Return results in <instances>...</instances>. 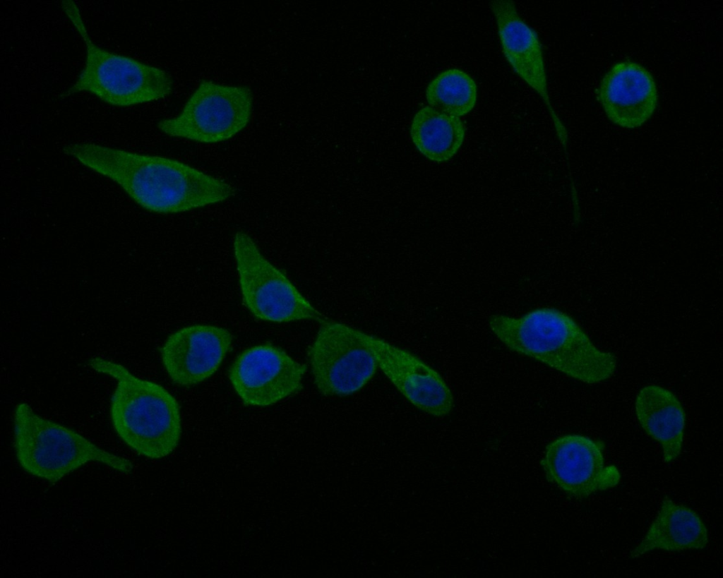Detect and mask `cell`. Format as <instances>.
Masks as SVG:
<instances>
[{"mask_svg": "<svg viewBox=\"0 0 723 578\" xmlns=\"http://www.w3.org/2000/svg\"><path fill=\"white\" fill-rule=\"evenodd\" d=\"M465 132L460 118L429 105L416 113L410 126L411 139L417 149L436 162H446L457 154L464 142Z\"/></svg>", "mask_w": 723, "mask_h": 578, "instance_id": "obj_17", "label": "cell"}, {"mask_svg": "<svg viewBox=\"0 0 723 578\" xmlns=\"http://www.w3.org/2000/svg\"><path fill=\"white\" fill-rule=\"evenodd\" d=\"M635 410L643 429L661 445L664 462L674 461L681 451L686 423L678 398L663 387L647 385L637 395Z\"/></svg>", "mask_w": 723, "mask_h": 578, "instance_id": "obj_15", "label": "cell"}, {"mask_svg": "<svg viewBox=\"0 0 723 578\" xmlns=\"http://www.w3.org/2000/svg\"><path fill=\"white\" fill-rule=\"evenodd\" d=\"M320 323L308 351L314 384L325 396L352 395L374 375L376 361L353 327L326 318Z\"/></svg>", "mask_w": 723, "mask_h": 578, "instance_id": "obj_8", "label": "cell"}, {"mask_svg": "<svg viewBox=\"0 0 723 578\" xmlns=\"http://www.w3.org/2000/svg\"><path fill=\"white\" fill-rule=\"evenodd\" d=\"M488 323L510 350L579 381L598 383L616 370V357L599 349L570 316L558 309L537 308L518 318L493 315Z\"/></svg>", "mask_w": 723, "mask_h": 578, "instance_id": "obj_2", "label": "cell"}, {"mask_svg": "<svg viewBox=\"0 0 723 578\" xmlns=\"http://www.w3.org/2000/svg\"><path fill=\"white\" fill-rule=\"evenodd\" d=\"M13 447L20 467L37 478L56 483L90 462L130 473L132 462L108 452L71 428L47 419L25 402L13 415Z\"/></svg>", "mask_w": 723, "mask_h": 578, "instance_id": "obj_4", "label": "cell"}, {"mask_svg": "<svg viewBox=\"0 0 723 578\" xmlns=\"http://www.w3.org/2000/svg\"><path fill=\"white\" fill-rule=\"evenodd\" d=\"M306 367L272 344L243 351L232 363L228 378L242 402L249 406L275 404L302 388Z\"/></svg>", "mask_w": 723, "mask_h": 578, "instance_id": "obj_10", "label": "cell"}, {"mask_svg": "<svg viewBox=\"0 0 723 578\" xmlns=\"http://www.w3.org/2000/svg\"><path fill=\"white\" fill-rule=\"evenodd\" d=\"M572 197L573 201L575 220L578 222L580 219L579 203L578 200L577 193L573 185L572 186Z\"/></svg>", "mask_w": 723, "mask_h": 578, "instance_id": "obj_19", "label": "cell"}, {"mask_svg": "<svg viewBox=\"0 0 723 578\" xmlns=\"http://www.w3.org/2000/svg\"><path fill=\"white\" fill-rule=\"evenodd\" d=\"M708 543L705 524L691 508L664 499L641 541L631 552L638 558L650 551L702 549Z\"/></svg>", "mask_w": 723, "mask_h": 578, "instance_id": "obj_16", "label": "cell"}, {"mask_svg": "<svg viewBox=\"0 0 723 578\" xmlns=\"http://www.w3.org/2000/svg\"><path fill=\"white\" fill-rule=\"evenodd\" d=\"M429 106L460 118L470 113L477 100V86L465 72L450 68L436 76L426 89Z\"/></svg>", "mask_w": 723, "mask_h": 578, "instance_id": "obj_18", "label": "cell"}, {"mask_svg": "<svg viewBox=\"0 0 723 578\" xmlns=\"http://www.w3.org/2000/svg\"><path fill=\"white\" fill-rule=\"evenodd\" d=\"M374 356L378 368L414 407L434 416L447 415L453 397L441 375L412 353L375 335L353 328Z\"/></svg>", "mask_w": 723, "mask_h": 578, "instance_id": "obj_11", "label": "cell"}, {"mask_svg": "<svg viewBox=\"0 0 723 578\" xmlns=\"http://www.w3.org/2000/svg\"><path fill=\"white\" fill-rule=\"evenodd\" d=\"M491 8L506 61L541 97L552 118L558 138L565 146L566 133L549 100L543 52L537 32L522 20L512 1H494Z\"/></svg>", "mask_w": 723, "mask_h": 578, "instance_id": "obj_13", "label": "cell"}, {"mask_svg": "<svg viewBox=\"0 0 723 578\" xmlns=\"http://www.w3.org/2000/svg\"><path fill=\"white\" fill-rule=\"evenodd\" d=\"M597 94L608 119L625 128L645 123L653 114L658 99L651 73L639 64L627 61L611 68Z\"/></svg>", "mask_w": 723, "mask_h": 578, "instance_id": "obj_14", "label": "cell"}, {"mask_svg": "<svg viewBox=\"0 0 723 578\" xmlns=\"http://www.w3.org/2000/svg\"><path fill=\"white\" fill-rule=\"evenodd\" d=\"M253 109L251 90L203 80L175 117L157 123L162 133L202 143L229 140L249 123Z\"/></svg>", "mask_w": 723, "mask_h": 578, "instance_id": "obj_7", "label": "cell"}, {"mask_svg": "<svg viewBox=\"0 0 723 578\" xmlns=\"http://www.w3.org/2000/svg\"><path fill=\"white\" fill-rule=\"evenodd\" d=\"M61 8L86 49L85 66L63 97L86 92L106 104L125 107L161 100L172 93L173 81L167 72L99 47L90 37L77 4L61 1Z\"/></svg>", "mask_w": 723, "mask_h": 578, "instance_id": "obj_5", "label": "cell"}, {"mask_svg": "<svg viewBox=\"0 0 723 578\" xmlns=\"http://www.w3.org/2000/svg\"><path fill=\"white\" fill-rule=\"evenodd\" d=\"M232 339L230 332L220 327H185L166 339L160 348L161 360L173 383L196 385L218 369L230 350Z\"/></svg>", "mask_w": 723, "mask_h": 578, "instance_id": "obj_12", "label": "cell"}, {"mask_svg": "<svg viewBox=\"0 0 723 578\" xmlns=\"http://www.w3.org/2000/svg\"><path fill=\"white\" fill-rule=\"evenodd\" d=\"M604 445L589 437L560 436L546 447L542 465L546 478L566 494L584 498L617 486L618 468L605 464Z\"/></svg>", "mask_w": 723, "mask_h": 578, "instance_id": "obj_9", "label": "cell"}, {"mask_svg": "<svg viewBox=\"0 0 723 578\" xmlns=\"http://www.w3.org/2000/svg\"><path fill=\"white\" fill-rule=\"evenodd\" d=\"M63 151L153 212H185L222 202L234 193L225 181L167 157L92 143H71Z\"/></svg>", "mask_w": 723, "mask_h": 578, "instance_id": "obj_1", "label": "cell"}, {"mask_svg": "<svg viewBox=\"0 0 723 578\" xmlns=\"http://www.w3.org/2000/svg\"><path fill=\"white\" fill-rule=\"evenodd\" d=\"M88 364L116 380L109 414L119 438L146 458L169 455L181 435L176 399L162 385L137 377L119 363L97 356L90 359Z\"/></svg>", "mask_w": 723, "mask_h": 578, "instance_id": "obj_3", "label": "cell"}, {"mask_svg": "<svg viewBox=\"0 0 723 578\" xmlns=\"http://www.w3.org/2000/svg\"><path fill=\"white\" fill-rule=\"evenodd\" d=\"M233 251L243 302L257 318L275 323L321 322L325 315L279 269L268 261L249 235L237 231Z\"/></svg>", "mask_w": 723, "mask_h": 578, "instance_id": "obj_6", "label": "cell"}]
</instances>
